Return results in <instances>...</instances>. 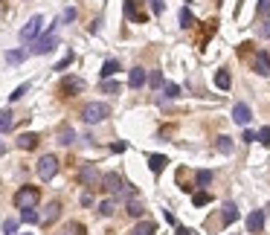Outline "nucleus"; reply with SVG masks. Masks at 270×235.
I'll use <instances>...</instances> for the list:
<instances>
[{
  "mask_svg": "<svg viewBox=\"0 0 270 235\" xmlns=\"http://www.w3.org/2000/svg\"><path fill=\"white\" fill-rule=\"evenodd\" d=\"M218 151L230 154V151H233V139H230V136H218Z\"/></svg>",
  "mask_w": 270,
  "mask_h": 235,
  "instance_id": "26",
  "label": "nucleus"
},
{
  "mask_svg": "<svg viewBox=\"0 0 270 235\" xmlns=\"http://www.w3.org/2000/svg\"><path fill=\"white\" fill-rule=\"evenodd\" d=\"M38 200H41V195H38V189H32V186H24V189L15 192V206L18 209H35Z\"/></svg>",
  "mask_w": 270,
  "mask_h": 235,
  "instance_id": "2",
  "label": "nucleus"
},
{
  "mask_svg": "<svg viewBox=\"0 0 270 235\" xmlns=\"http://www.w3.org/2000/svg\"><path fill=\"white\" fill-rule=\"evenodd\" d=\"M15 113L12 110H0V134H6V131H12V125H15Z\"/></svg>",
  "mask_w": 270,
  "mask_h": 235,
  "instance_id": "18",
  "label": "nucleus"
},
{
  "mask_svg": "<svg viewBox=\"0 0 270 235\" xmlns=\"http://www.w3.org/2000/svg\"><path fill=\"white\" fill-rule=\"evenodd\" d=\"M157 232V224L154 221H140V224L131 229V235H154Z\"/></svg>",
  "mask_w": 270,
  "mask_h": 235,
  "instance_id": "14",
  "label": "nucleus"
},
{
  "mask_svg": "<svg viewBox=\"0 0 270 235\" xmlns=\"http://www.w3.org/2000/svg\"><path fill=\"white\" fill-rule=\"evenodd\" d=\"M166 96H169V99L180 96V87H177V84H166Z\"/></svg>",
  "mask_w": 270,
  "mask_h": 235,
  "instance_id": "38",
  "label": "nucleus"
},
{
  "mask_svg": "<svg viewBox=\"0 0 270 235\" xmlns=\"http://www.w3.org/2000/svg\"><path fill=\"white\" fill-rule=\"evenodd\" d=\"M259 32H261V38H270V20H264V24H261Z\"/></svg>",
  "mask_w": 270,
  "mask_h": 235,
  "instance_id": "40",
  "label": "nucleus"
},
{
  "mask_svg": "<svg viewBox=\"0 0 270 235\" xmlns=\"http://www.w3.org/2000/svg\"><path fill=\"white\" fill-rule=\"evenodd\" d=\"M70 64H73V53H67V55H64V58H61V61H58V64H55V67H53V70H67Z\"/></svg>",
  "mask_w": 270,
  "mask_h": 235,
  "instance_id": "33",
  "label": "nucleus"
},
{
  "mask_svg": "<svg viewBox=\"0 0 270 235\" xmlns=\"http://www.w3.org/2000/svg\"><path fill=\"white\" fill-rule=\"evenodd\" d=\"M79 90H84V82H81V79H64L61 82V93L64 96H76Z\"/></svg>",
  "mask_w": 270,
  "mask_h": 235,
  "instance_id": "8",
  "label": "nucleus"
},
{
  "mask_svg": "<svg viewBox=\"0 0 270 235\" xmlns=\"http://www.w3.org/2000/svg\"><path fill=\"white\" fill-rule=\"evenodd\" d=\"M79 180H81V186H93V183L99 180V174H96L93 166H84V169L79 172Z\"/></svg>",
  "mask_w": 270,
  "mask_h": 235,
  "instance_id": "9",
  "label": "nucleus"
},
{
  "mask_svg": "<svg viewBox=\"0 0 270 235\" xmlns=\"http://www.w3.org/2000/svg\"><path fill=\"white\" fill-rule=\"evenodd\" d=\"M24 58H27V53H24V50H12V53H6V61H12V64L24 61Z\"/></svg>",
  "mask_w": 270,
  "mask_h": 235,
  "instance_id": "29",
  "label": "nucleus"
},
{
  "mask_svg": "<svg viewBox=\"0 0 270 235\" xmlns=\"http://www.w3.org/2000/svg\"><path fill=\"white\" fill-rule=\"evenodd\" d=\"M114 212H117V200H114V198H108V200H102V203H99V215L102 218H110Z\"/></svg>",
  "mask_w": 270,
  "mask_h": 235,
  "instance_id": "20",
  "label": "nucleus"
},
{
  "mask_svg": "<svg viewBox=\"0 0 270 235\" xmlns=\"http://www.w3.org/2000/svg\"><path fill=\"white\" fill-rule=\"evenodd\" d=\"M73 18H76V9H73V6H70V9H64L61 20H73Z\"/></svg>",
  "mask_w": 270,
  "mask_h": 235,
  "instance_id": "41",
  "label": "nucleus"
},
{
  "mask_svg": "<svg viewBox=\"0 0 270 235\" xmlns=\"http://www.w3.org/2000/svg\"><path fill=\"white\" fill-rule=\"evenodd\" d=\"M55 32V27H50V35H44L41 41H38L35 46H32V55H44V53H50V50H55V44H58V38L53 35Z\"/></svg>",
  "mask_w": 270,
  "mask_h": 235,
  "instance_id": "5",
  "label": "nucleus"
},
{
  "mask_svg": "<svg viewBox=\"0 0 270 235\" xmlns=\"http://www.w3.org/2000/svg\"><path fill=\"white\" fill-rule=\"evenodd\" d=\"M27 90H29V84L24 82V84H20V87H15V93H12L9 99H12V102H18V99H20V96H24V93H27Z\"/></svg>",
  "mask_w": 270,
  "mask_h": 235,
  "instance_id": "36",
  "label": "nucleus"
},
{
  "mask_svg": "<svg viewBox=\"0 0 270 235\" xmlns=\"http://www.w3.org/2000/svg\"><path fill=\"white\" fill-rule=\"evenodd\" d=\"M247 229H250L253 235H259L261 229H264V212H261V209H253L250 215H247Z\"/></svg>",
  "mask_w": 270,
  "mask_h": 235,
  "instance_id": "6",
  "label": "nucleus"
},
{
  "mask_svg": "<svg viewBox=\"0 0 270 235\" xmlns=\"http://www.w3.org/2000/svg\"><path fill=\"white\" fill-rule=\"evenodd\" d=\"M195 183H198L200 189H204V186H209V183H212V172H207V169H204V172H198V177H195Z\"/></svg>",
  "mask_w": 270,
  "mask_h": 235,
  "instance_id": "27",
  "label": "nucleus"
},
{
  "mask_svg": "<svg viewBox=\"0 0 270 235\" xmlns=\"http://www.w3.org/2000/svg\"><path fill=\"white\" fill-rule=\"evenodd\" d=\"M3 229H6V235H18V221H6Z\"/></svg>",
  "mask_w": 270,
  "mask_h": 235,
  "instance_id": "37",
  "label": "nucleus"
},
{
  "mask_svg": "<svg viewBox=\"0 0 270 235\" xmlns=\"http://www.w3.org/2000/svg\"><path fill=\"white\" fill-rule=\"evenodd\" d=\"M110 116V108L105 105V102H90V105H84V110H81V119L87 122V125H96V122H102V119Z\"/></svg>",
  "mask_w": 270,
  "mask_h": 235,
  "instance_id": "1",
  "label": "nucleus"
},
{
  "mask_svg": "<svg viewBox=\"0 0 270 235\" xmlns=\"http://www.w3.org/2000/svg\"><path fill=\"white\" fill-rule=\"evenodd\" d=\"M177 235H192V229H186V226H180V229H177Z\"/></svg>",
  "mask_w": 270,
  "mask_h": 235,
  "instance_id": "44",
  "label": "nucleus"
},
{
  "mask_svg": "<svg viewBox=\"0 0 270 235\" xmlns=\"http://www.w3.org/2000/svg\"><path fill=\"white\" fill-rule=\"evenodd\" d=\"M256 12H259L261 18H267V15H270V0H259V6H256Z\"/></svg>",
  "mask_w": 270,
  "mask_h": 235,
  "instance_id": "32",
  "label": "nucleus"
},
{
  "mask_svg": "<svg viewBox=\"0 0 270 235\" xmlns=\"http://www.w3.org/2000/svg\"><path fill=\"white\" fill-rule=\"evenodd\" d=\"M256 139H259L261 145H270V128H261L259 134H256Z\"/></svg>",
  "mask_w": 270,
  "mask_h": 235,
  "instance_id": "35",
  "label": "nucleus"
},
{
  "mask_svg": "<svg viewBox=\"0 0 270 235\" xmlns=\"http://www.w3.org/2000/svg\"><path fill=\"white\" fill-rule=\"evenodd\" d=\"M267 209H270V206H267Z\"/></svg>",
  "mask_w": 270,
  "mask_h": 235,
  "instance_id": "46",
  "label": "nucleus"
},
{
  "mask_svg": "<svg viewBox=\"0 0 270 235\" xmlns=\"http://www.w3.org/2000/svg\"><path fill=\"white\" fill-rule=\"evenodd\" d=\"M241 139H244V143H256V134H253V131H244Z\"/></svg>",
  "mask_w": 270,
  "mask_h": 235,
  "instance_id": "42",
  "label": "nucleus"
},
{
  "mask_svg": "<svg viewBox=\"0 0 270 235\" xmlns=\"http://www.w3.org/2000/svg\"><path fill=\"white\" fill-rule=\"evenodd\" d=\"M0 154H3V145H0Z\"/></svg>",
  "mask_w": 270,
  "mask_h": 235,
  "instance_id": "45",
  "label": "nucleus"
},
{
  "mask_svg": "<svg viewBox=\"0 0 270 235\" xmlns=\"http://www.w3.org/2000/svg\"><path fill=\"white\" fill-rule=\"evenodd\" d=\"M73 139H76V131H73V128H67V125H64L61 131H58V143H61V145H70Z\"/></svg>",
  "mask_w": 270,
  "mask_h": 235,
  "instance_id": "22",
  "label": "nucleus"
},
{
  "mask_svg": "<svg viewBox=\"0 0 270 235\" xmlns=\"http://www.w3.org/2000/svg\"><path fill=\"white\" fill-rule=\"evenodd\" d=\"M67 235H87V232H84V226L79 221H73V224H67Z\"/></svg>",
  "mask_w": 270,
  "mask_h": 235,
  "instance_id": "30",
  "label": "nucleus"
},
{
  "mask_svg": "<svg viewBox=\"0 0 270 235\" xmlns=\"http://www.w3.org/2000/svg\"><path fill=\"white\" fill-rule=\"evenodd\" d=\"M163 9H166V6H163V0H151V12H154V15H163Z\"/></svg>",
  "mask_w": 270,
  "mask_h": 235,
  "instance_id": "39",
  "label": "nucleus"
},
{
  "mask_svg": "<svg viewBox=\"0 0 270 235\" xmlns=\"http://www.w3.org/2000/svg\"><path fill=\"white\" fill-rule=\"evenodd\" d=\"M221 221H224V226L235 224V221H238V206H235V203H224V212H221Z\"/></svg>",
  "mask_w": 270,
  "mask_h": 235,
  "instance_id": "10",
  "label": "nucleus"
},
{
  "mask_svg": "<svg viewBox=\"0 0 270 235\" xmlns=\"http://www.w3.org/2000/svg\"><path fill=\"white\" fill-rule=\"evenodd\" d=\"M58 215H61V206H58V203L53 200V203L47 206V218H44V221H47V224H53V221H55Z\"/></svg>",
  "mask_w": 270,
  "mask_h": 235,
  "instance_id": "25",
  "label": "nucleus"
},
{
  "mask_svg": "<svg viewBox=\"0 0 270 235\" xmlns=\"http://www.w3.org/2000/svg\"><path fill=\"white\" fill-rule=\"evenodd\" d=\"M38 145V134H20L18 136V148L20 151H32Z\"/></svg>",
  "mask_w": 270,
  "mask_h": 235,
  "instance_id": "12",
  "label": "nucleus"
},
{
  "mask_svg": "<svg viewBox=\"0 0 270 235\" xmlns=\"http://www.w3.org/2000/svg\"><path fill=\"white\" fill-rule=\"evenodd\" d=\"M20 218H24L27 224H38V221H41V218H38V212H35V209H20Z\"/></svg>",
  "mask_w": 270,
  "mask_h": 235,
  "instance_id": "28",
  "label": "nucleus"
},
{
  "mask_svg": "<svg viewBox=\"0 0 270 235\" xmlns=\"http://www.w3.org/2000/svg\"><path fill=\"white\" fill-rule=\"evenodd\" d=\"M117 73H119V61L110 58V61L102 64V79H110V76H117Z\"/></svg>",
  "mask_w": 270,
  "mask_h": 235,
  "instance_id": "21",
  "label": "nucleus"
},
{
  "mask_svg": "<svg viewBox=\"0 0 270 235\" xmlns=\"http://www.w3.org/2000/svg\"><path fill=\"white\" fill-rule=\"evenodd\" d=\"M215 84L221 87V90H230V84H233V79H230V70H218V73H215Z\"/></svg>",
  "mask_w": 270,
  "mask_h": 235,
  "instance_id": "19",
  "label": "nucleus"
},
{
  "mask_svg": "<svg viewBox=\"0 0 270 235\" xmlns=\"http://www.w3.org/2000/svg\"><path fill=\"white\" fill-rule=\"evenodd\" d=\"M55 172H58V157L44 154V157L38 160V177H41V180H53Z\"/></svg>",
  "mask_w": 270,
  "mask_h": 235,
  "instance_id": "3",
  "label": "nucleus"
},
{
  "mask_svg": "<svg viewBox=\"0 0 270 235\" xmlns=\"http://www.w3.org/2000/svg\"><path fill=\"white\" fill-rule=\"evenodd\" d=\"M192 203H195V206H207V203H209V195H207V192H198V195L192 198Z\"/></svg>",
  "mask_w": 270,
  "mask_h": 235,
  "instance_id": "31",
  "label": "nucleus"
},
{
  "mask_svg": "<svg viewBox=\"0 0 270 235\" xmlns=\"http://www.w3.org/2000/svg\"><path fill=\"white\" fill-rule=\"evenodd\" d=\"M99 90H102V93H110V96H117L122 87H119V82H110V79H105V82L99 84Z\"/></svg>",
  "mask_w": 270,
  "mask_h": 235,
  "instance_id": "23",
  "label": "nucleus"
},
{
  "mask_svg": "<svg viewBox=\"0 0 270 235\" xmlns=\"http://www.w3.org/2000/svg\"><path fill=\"white\" fill-rule=\"evenodd\" d=\"M81 203H84V206H90V203H93V195H90V192H84V195H81Z\"/></svg>",
  "mask_w": 270,
  "mask_h": 235,
  "instance_id": "43",
  "label": "nucleus"
},
{
  "mask_svg": "<svg viewBox=\"0 0 270 235\" xmlns=\"http://www.w3.org/2000/svg\"><path fill=\"white\" fill-rule=\"evenodd\" d=\"M145 79H148V76H145L143 67H134V70L128 73V84H131V87H143Z\"/></svg>",
  "mask_w": 270,
  "mask_h": 235,
  "instance_id": "11",
  "label": "nucleus"
},
{
  "mask_svg": "<svg viewBox=\"0 0 270 235\" xmlns=\"http://www.w3.org/2000/svg\"><path fill=\"white\" fill-rule=\"evenodd\" d=\"M148 84H151V87H163V73L154 70L151 76H148Z\"/></svg>",
  "mask_w": 270,
  "mask_h": 235,
  "instance_id": "34",
  "label": "nucleus"
},
{
  "mask_svg": "<svg viewBox=\"0 0 270 235\" xmlns=\"http://www.w3.org/2000/svg\"><path fill=\"white\" fill-rule=\"evenodd\" d=\"M41 27H44V18H41V15L29 18V24H27L24 29H20V41H35L38 32H41Z\"/></svg>",
  "mask_w": 270,
  "mask_h": 235,
  "instance_id": "4",
  "label": "nucleus"
},
{
  "mask_svg": "<svg viewBox=\"0 0 270 235\" xmlns=\"http://www.w3.org/2000/svg\"><path fill=\"white\" fill-rule=\"evenodd\" d=\"M143 212H145L143 200L137 198V195H134V198H128V215H131V218H140Z\"/></svg>",
  "mask_w": 270,
  "mask_h": 235,
  "instance_id": "16",
  "label": "nucleus"
},
{
  "mask_svg": "<svg viewBox=\"0 0 270 235\" xmlns=\"http://www.w3.org/2000/svg\"><path fill=\"white\" fill-rule=\"evenodd\" d=\"M253 67H256V73H259V76H270V58H267V53H259V55H256V64H253Z\"/></svg>",
  "mask_w": 270,
  "mask_h": 235,
  "instance_id": "13",
  "label": "nucleus"
},
{
  "mask_svg": "<svg viewBox=\"0 0 270 235\" xmlns=\"http://www.w3.org/2000/svg\"><path fill=\"white\" fill-rule=\"evenodd\" d=\"M233 119H235V122H238V125H247V122H250V119H253V110L247 108L244 102H238V105H235V108H233Z\"/></svg>",
  "mask_w": 270,
  "mask_h": 235,
  "instance_id": "7",
  "label": "nucleus"
},
{
  "mask_svg": "<svg viewBox=\"0 0 270 235\" xmlns=\"http://www.w3.org/2000/svg\"><path fill=\"white\" fill-rule=\"evenodd\" d=\"M125 15H128V20H134V24H145V15L143 12H137L134 0H125Z\"/></svg>",
  "mask_w": 270,
  "mask_h": 235,
  "instance_id": "15",
  "label": "nucleus"
},
{
  "mask_svg": "<svg viewBox=\"0 0 270 235\" xmlns=\"http://www.w3.org/2000/svg\"><path fill=\"white\" fill-rule=\"evenodd\" d=\"M180 27H183V29L195 27V15H192L189 9H180Z\"/></svg>",
  "mask_w": 270,
  "mask_h": 235,
  "instance_id": "24",
  "label": "nucleus"
},
{
  "mask_svg": "<svg viewBox=\"0 0 270 235\" xmlns=\"http://www.w3.org/2000/svg\"><path fill=\"white\" fill-rule=\"evenodd\" d=\"M166 163H169V160H166L163 154H151V157H148V166H151L154 174H160L163 169H166Z\"/></svg>",
  "mask_w": 270,
  "mask_h": 235,
  "instance_id": "17",
  "label": "nucleus"
}]
</instances>
